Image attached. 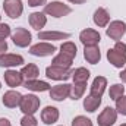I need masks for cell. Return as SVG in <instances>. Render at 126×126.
I'll use <instances>...</instances> for the list:
<instances>
[{
	"label": "cell",
	"mask_w": 126,
	"mask_h": 126,
	"mask_svg": "<svg viewBox=\"0 0 126 126\" xmlns=\"http://www.w3.org/2000/svg\"><path fill=\"white\" fill-rule=\"evenodd\" d=\"M107 59L114 67H122L126 64V44L116 41V46L107 51Z\"/></svg>",
	"instance_id": "6da1fadb"
},
{
	"label": "cell",
	"mask_w": 126,
	"mask_h": 126,
	"mask_svg": "<svg viewBox=\"0 0 126 126\" xmlns=\"http://www.w3.org/2000/svg\"><path fill=\"white\" fill-rule=\"evenodd\" d=\"M44 12L53 18H62V16H66L72 12V9L66 4H63L62 1H51L48 4H46L44 7Z\"/></svg>",
	"instance_id": "7a4b0ae2"
},
{
	"label": "cell",
	"mask_w": 126,
	"mask_h": 126,
	"mask_svg": "<svg viewBox=\"0 0 126 126\" xmlns=\"http://www.w3.org/2000/svg\"><path fill=\"white\" fill-rule=\"evenodd\" d=\"M21 111L25 113V114H34L38 107H40V98L35 97L32 94H28V95H22V100H21Z\"/></svg>",
	"instance_id": "3957f363"
},
{
	"label": "cell",
	"mask_w": 126,
	"mask_h": 126,
	"mask_svg": "<svg viewBox=\"0 0 126 126\" xmlns=\"http://www.w3.org/2000/svg\"><path fill=\"white\" fill-rule=\"evenodd\" d=\"M46 75L47 78L50 79H54V81H66L70 78L72 72L67 69V67H60V66H48L46 69Z\"/></svg>",
	"instance_id": "277c9868"
},
{
	"label": "cell",
	"mask_w": 126,
	"mask_h": 126,
	"mask_svg": "<svg viewBox=\"0 0 126 126\" xmlns=\"http://www.w3.org/2000/svg\"><path fill=\"white\" fill-rule=\"evenodd\" d=\"M3 7H4V12L9 18L12 19H16L22 15V10H24V6H22V1L21 0H4L3 1Z\"/></svg>",
	"instance_id": "5b68a950"
},
{
	"label": "cell",
	"mask_w": 126,
	"mask_h": 126,
	"mask_svg": "<svg viewBox=\"0 0 126 126\" xmlns=\"http://www.w3.org/2000/svg\"><path fill=\"white\" fill-rule=\"evenodd\" d=\"M126 32V24L125 22H122V21H113V22H110V25L107 27V37H110L111 40H114V41H119L123 35H125Z\"/></svg>",
	"instance_id": "8992f818"
},
{
	"label": "cell",
	"mask_w": 126,
	"mask_h": 126,
	"mask_svg": "<svg viewBox=\"0 0 126 126\" xmlns=\"http://www.w3.org/2000/svg\"><path fill=\"white\" fill-rule=\"evenodd\" d=\"M12 41L18 47H28L31 43V34L25 28H16L12 34Z\"/></svg>",
	"instance_id": "52a82bcc"
},
{
	"label": "cell",
	"mask_w": 126,
	"mask_h": 126,
	"mask_svg": "<svg viewBox=\"0 0 126 126\" xmlns=\"http://www.w3.org/2000/svg\"><path fill=\"white\" fill-rule=\"evenodd\" d=\"M54 51H56V47L53 44H48V43H38V44L32 46L31 48H30V53H31L32 56H37V57L51 56Z\"/></svg>",
	"instance_id": "ba28073f"
},
{
	"label": "cell",
	"mask_w": 126,
	"mask_h": 126,
	"mask_svg": "<svg viewBox=\"0 0 126 126\" xmlns=\"http://www.w3.org/2000/svg\"><path fill=\"white\" fill-rule=\"evenodd\" d=\"M79 40H81V43L84 46H97L100 43L101 37H100L98 31L91 30V28H87V30H84L79 34Z\"/></svg>",
	"instance_id": "9c48e42d"
},
{
	"label": "cell",
	"mask_w": 126,
	"mask_h": 126,
	"mask_svg": "<svg viewBox=\"0 0 126 126\" xmlns=\"http://www.w3.org/2000/svg\"><path fill=\"white\" fill-rule=\"evenodd\" d=\"M69 95H70V85H67V84L54 85L50 88V98H53L54 101H63Z\"/></svg>",
	"instance_id": "30bf717a"
},
{
	"label": "cell",
	"mask_w": 126,
	"mask_h": 126,
	"mask_svg": "<svg viewBox=\"0 0 126 126\" xmlns=\"http://www.w3.org/2000/svg\"><path fill=\"white\" fill-rule=\"evenodd\" d=\"M116 119H117V111L114 109H111V107H106L103 110V113L98 116L97 120H98L100 126H111L114 125Z\"/></svg>",
	"instance_id": "8fae6325"
},
{
	"label": "cell",
	"mask_w": 126,
	"mask_h": 126,
	"mask_svg": "<svg viewBox=\"0 0 126 126\" xmlns=\"http://www.w3.org/2000/svg\"><path fill=\"white\" fill-rule=\"evenodd\" d=\"M59 119V110L56 107H51V106H47L43 111H41V120L46 123V125H53L56 123Z\"/></svg>",
	"instance_id": "7c38bea8"
},
{
	"label": "cell",
	"mask_w": 126,
	"mask_h": 126,
	"mask_svg": "<svg viewBox=\"0 0 126 126\" xmlns=\"http://www.w3.org/2000/svg\"><path fill=\"white\" fill-rule=\"evenodd\" d=\"M84 57H85V60L88 63L97 64V63L100 62V59H101V53H100V50H98L97 46H85V48H84Z\"/></svg>",
	"instance_id": "4fadbf2b"
},
{
	"label": "cell",
	"mask_w": 126,
	"mask_h": 126,
	"mask_svg": "<svg viewBox=\"0 0 126 126\" xmlns=\"http://www.w3.org/2000/svg\"><path fill=\"white\" fill-rule=\"evenodd\" d=\"M107 87V79L104 76H97L94 81H93V85H91V94L93 97H97V98H101V95L104 93Z\"/></svg>",
	"instance_id": "5bb4252c"
},
{
	"label": "cell",
	"mask_w": 126,
	"mask_h": 126,
	"mask_svg": "<svg viewBox=\"0 0 126 126\" xmlns=\"http://www.w3.org/2000/svg\"><path fill=\"white\" fill-rule=\"evenodd\" d=\"M24 63V57L19 54H4L0 57V66L1 67H13L21 66Z\"/></svg>",
	"instance_id": "9a60e30c"
},
{
	"label": "cell",
	"mask_w": 126,
	"mask_h": 126,
	"mask_svg": "<svg viewBox=\"0 0 126 126\" xmlns=\"http://www.w3.org/2000/svg\"><path fill=\"white\" fill-rule=\"evenodd\" d=\"M21 100H22V95L19 94L18 91H7L3 95V104L9 109H13V107H18L21 104Z\"/></svg>",
	"instance_id": "2e32d148"
},
{
	"label": "cell",
	"mask_w": 126,
	"mask_h": 126,
	"mask_svg": "<svg viewBox=\"0 0 126 126\" xmlns=\"http://www.w3.org/2000/svg\"><path fill=\"white\" fill-rule=\"evenodd\" d=\"M70 34L59 31H43L38 32V40H46V41H57V40H67Z\"/></svg>",
	"instance_id": "e0dca14e"
},
{
	"label": "cell",
	"mask_w": 126,
	"mask_h": 126,
	"mask_svg": "<svg viewBox=\"0 0 126 126\" xmlns=\"http://www.w3.org/2000/svg\"><path fill=\"white\" fill-rule=\"evenodd\" d=\"M22 75L21 72H16V70H6L4 72V82L12 87V88H16L22 84Z\"/></svg>",
	"instance_id": "ac0fdd59"
},
{
	"label": "cell",
	"mask_w": 126,
	"mask_h": 126,
	"mask_svg": "<svg viewBox=\"0 0 126 126\" xmlns=\"http://www.w3.org/2000/svg\"><path fill=\"white\" fill-rule=\"evenodd\" d=\"M21 75H22V79H24V81H32V79H37V78H38L40 70H38L37 64H34V63H28L27 66L22 67Z\"/></svg>",
	"instance_id": "d6986e66"
},
{
	"label": "cell",
	"mask_w": 126,
	"mask_h": 126,
	"mask_svg": "<svg viewBox=\"0 0 126 126\" xmlns=\"http://www.w3.org/2000/svg\"><path fill=\"white\" fill-rule=\"evenodd\" d=\"M47 24V18L44 16V13H40V12H34L30 15V25H31L34 30L40 31L41 28H44V25Z\"/></svg>",
	"instance_id": "ffe728a7"
},
{
	"label": "cell",
	"mask_w": 126,
	"mask_h": 126,
	"mask_svg": "<svg viewBox=\"0 0 126 126\" xmlns=\"http://www.w3.org/2000/svg\"><path fill=\"white\" fill-rule=\"evenodd\" d=\"M109 21H110L109 12L106 9H103V7H98L94 13V24L97 27H107Z\"/></svg>",
	"instance_id": "44dd1931"
},
{
	"label": "cell",
	"mask_w": 126,
	"mask_h": 126,
	"mask_svg": "<svg viewBox=\"0 0 126 126\" xmlns=\"http://www.w3.org/2000/svg\"><path fill=\"white\" fill-rule=\"evenodd\" d=\"M25 88L27 90H30V91H40V93H43V91H48L51 87H50V84H47V82H44V81H37V79H32V81H25Z\"/></svg>",
	"instance_id": "7402d4cb"
},
{
	"label": "cell",
	"mask_w": 126,
	"mask_h": 126,
	"mask_svg": "<svg viewBox=\"0 0 126 126\" xmlns=\"http://www.w3.org/2000/svg\"><path fill=\"white\" fill-rule=\"evenodd\" d=\"M72 78H73V82L84 84L90 79V70H87L85 67H78L76 70L72 72Z\"/></svg>",
	"instance_id": "603a6c76"
},
{
	"label": "cell",
	"mask_w": 126,
	"mask_h": 126,
	"mask_svg": "<svg viewBox=\"0 0 126 126\" xmlns=\"http://www.w3.org/2000/svg\"><path fill=\"white\" fill-rule=\"evenodd\" d=\"M100 104H101V98H97V97H93V95H88L84 100V109L87 111H91V113L98 109Z\"/></svg>",
	"instance_id": "cb8c5ba5"
},
{
	"label": "cell",
	"mask_w": 126,
	"mask_h": 126,
	"mask_svg": "<svg viewBox=\"0 0 126 126\" xmlns=\"http://www.w3.org/2000/svg\"><path fill=\"white\" fill-rule=\"evenodd\" d=\"M85 88H87V82H84V84L73 82V85H70V97H72V100L81 98L85 93Z\"/></svg>",
	"instance_id": "d4e9b609"
},
{
	"label": "cell",
	"mask_w": 126,
	"mask_h": 126,
	"mask_svg": "<svg viewBox=\"0 0 126 126\" xmlns=\"http://www.w3.org/2000/svg\"><path fill=\"white\" fill-rule=\"evenodd\" d=\"M60 53L64 54V56H67V57H70V59H73L76 56V46L73 43H70V41H66V43H63L62 47H60Z\"/></svg>",
	"instance_id": "484cf974"
},
{
	"label": "cell",
	"mask_w": 126,
	"mask_h": 126,
	"mask_svg": "<svg viewBox=\"0 0 126 126\" xmlns=\"http://www.w3.org/2000/svg\"><path fill=\"white\" fill-rule=\"evenodd\" d=\"M72 60L73 59H70V57H67V56H64V54H57L54 59H53V66H60V67H70V64H72Z\"/></svg>",
	"instance_id": "4316f807"
},
{
	"label": "cell",
	"mask_w": 126,
	"mask_h": 126,
	"mask_svg": "<svg viewBox=\"0 0 126 126\" xmlns=\"http://www.w3.org/2000/svg\"><path fill=\"white\" fill-rule=\"evenodd\" d=\"M125 93V87L123 85H120V84H114V85H111L110 87V91H109V95H110V98L111 100H117L119 97H122Z\"/></svg>",
	"instance_id": "83f0119b"
},
{
	"label": "cell",
	"mask_w": 126,
	"mask_h": 126,
	"mask_svg": "<svg viewBox=\"0 0 126 126\" xmlns=\"http://www.w3.org/2000/svg\"><path fill=\"white\" fill-rule=\"evenodd\" d=\"M72 126H93V122L85 116H76L72 120Z\"/></svg>",
	"instance_id": "f1b7e54d"
},
{
	"label": "cell",
	"mask_w": 126,
	"mask_h": 126,
	"mask_svg": "<svg viewBox=\"0 0 126 126\" xmlns=\"http://www.w3.org/2000/svg\"><path fill=\"white\" fill-rule=\"evenodd\" d=\"M116 110L120 114L126 116V95H122L116 100Z\"/></svg>",
	"instance_id": "f546056e"
},
{
	"label": "cell",
	"mask_w": 126,
	"mask_h": 126,
	"mask_svg": "<svg viewBox=\"0 0 126 126\" xmlns=\"http://www.w3.org/2000/svg\"><path fill=\"white\" fill-rule=\"evenodd\" d=\"M37 125H38V122L32 114H25L21 120V126H37Z\"/></svg>",
	"instance_id": "4dcf8cb0"
},
{
	"label": "cell",
	"mask_w": 126,
	"mask_h": 126,
	"mask_svg": "<svg viewBox=\"0 0 126 126\" xmlns=\"http://www.w3.org/2000/svg\"><path fill=\"white\" fill-rule=\"evenodd\" d=\"M10 35V27L7 24H0V38H6Z\"/></svg>",
	"instance_id": "1f68e13d"
},
{
	"label": "cell",
	"mask_w": 126,
	"mask_h": 126,
	"mask_svg": "<svg viewBox=\"0 0 126 126\" xmlns=\"http://www.w3.org/2000/svg\"><path fill=\"white\" fill-rule=\"evenodd\" d=\"M6 50H7V43H6L4 38H0V57L6 54V53H4Z\"/></svg>",
	"instance_id": "d6a6232c"
},
{
	"label": "cell",
	"mask_w": 126,
	"mask_h": 126,
	"mask_svg": "<svg viewBox=\"0 0 126 126\" xmlns=\"http://www.w3.org/2000/svg\"><path fill=\"white\" fill-rule=\"evenodd\" d=\"M46 1L47 0H28V6H31V7L43 6V4H46Z\"/></svg>",
	"instance_id": "836d02e7"
},
{
	"label": "cell",
	"mask_w": 126,
	"mask_h": 126,
	"mask_svg": "<svg viewBox=\"0 0 126 126\" xmlns=\"http://www.w3.org/2000/svg\"><path fill=\"white\" fill-rule=\"evenodd\" d=\"M0 126H12V125H10V122H9L7 119L1 117V119H0Z\"/></svg>",
	"instance_id": "e575fe53"
},
{
	"label": "cell",
	"mask_w": 126,
	"mask_h": 126,
	"mask_svg": "<svg viewBox=\"0 0 126 126\" xmlns=\"http://www.w3.org/2000/svg\"><path fill=\"white\" fill-rule=\"evenodd\" d=\"M119 76H120V79H122L123 82H126V69H125V70H122V72H120V75H119Z\"/></svg>",
	"instance_id": "d590c367"
},
{
	"label": "cell",
	"mask_w": 126,
	"mask_h": 126,
	"mask_svg": "<svg viewBox=\"0 0 126 126\" xmlns=\"http://www.w3.org/2000/svg\"><path fill=\"white\" fill-rule=\"evenodd\" d=\"M67 1H70V3H75V4H82V3H85L87 0H67Z\"/></svg>",
	"instance_id": "8d00e7d4"
},
{
	"label": "cell",
	"mask_w": 126,
	"mask_h": 126,
	"mask_svg": "<svg viewBox=\"0 0 126 126\" xmlns=\"http://www.w3.org/2000/svg\"><path fill=\"white\" fill-rule=\"evenodd\" d=\"M122 126H126V123H123V125H122Z\"/></svg>",
	"instance_id": "74e56055"
},
{
	"label": "cell",
	"mask_w": 126,
	"mask_h": 126,
	"mask_svg": "<svg viewBox=\"0 0 126 126\" xmlns=\"http://www.w3.org/2000/svg\"><path fill=\"white\" fill-rule=\"evenodd\" d=\"M0 88H1V85H0Z\"/></svg>",
	"instance_id": "f35d334b"
},
{
	"label": "cell",
	"mask_w": 126,
	"mask_h": 126,
	"mask_svg": "<svg viewBox=\"0 0 126 126\" xmlns=\"http://www.w3.org/2000/svg\"><path fill=\"white\" fill-rule=\"evenodd\" d=\"M0 18H1V16H0Z\"/></svg>",
	"instance_id": "ab89813d"
}]
</instances>
